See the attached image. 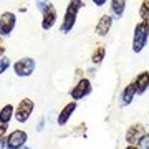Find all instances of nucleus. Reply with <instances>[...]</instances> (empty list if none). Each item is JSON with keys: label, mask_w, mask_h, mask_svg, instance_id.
<instances>
[{"label": "nucleus", "mask_w": 149, "mask_h": 149, "mask_svg": "<svg viewBox=\"0 0 149 149\" xmlns=\"http://www.w3.org/2000/svg\"><path fill=\"white\" fill-rule=\"evenodd\" d=\"M81 7H85V2H80V0H73V2L68 3L63 23H61V28H60L61 33H70V30L74 27V22H76V17H78V12H80Z\"/></svg>", "instance_id": "obj_1"}, {"label": "nucleus", "mask_w": 149, "mask_h": 149, "mask_svg": "<svg viewBox=\"0 0 149 149\" xmlns=\"http://www.w3.org/2000/svg\"><path fill=\"white\" fill-rule=\"evenodd\" d=\"M148 33H149V22H141V23L136 25L134 35H133V52L134 53L143 52V48L148 43Z\"/></svg>", "instance_id": "obj_2"}, {"label": "nucleus", "mask_w": 149, "mask_h": 149, "mask_svg": "<svg viewBox=\"0 0 149 149\" xmlns=\"http://www.w3.org/2000/svg\"><path fill=\"white\" fill-rule=\"evenodd\" d=\"M33 108H35V103H33V100H30V98H25V100H22V101L17 104L15 116H13V118H15L18 123H25L28 118L32 116Z\"/></svg>", "instance_id": "obj_3"}, {"label": "nucleus", "mask_w": 149, "mask_h": 149, "mask_svg": "<svg viewBox=\"0 0 149 149\" xmlns=\"http://www.w3.org/2000/svg\"><path fill=\"white\" fill-rule=\"evenodd\" d=\"M35 60L33 58H22L18 60L15 65H13V71H15L17 76H20V78H27L30 74H33L35 71Z\"/></svg>", "instance_id": "obj_4"}, {"label": "nucleus", "mask_w": 149, "mask_h": 149, "mask_svg": "<svg viewBox=\"0 0 149 149\" xmlns=\"http://www.w3.org/2000/svg\"><path fill=\"white\" fill-rule=\"evenodd\" d=\"M17 25V17L13 12H3L0 15V37H7L13 32Z\"/></svg>", "instance_id": "obj_5"}, {"label": "nucleus", "mask_w": 149, "mask_h": 149, "mask_svg": "<svg viewBox=\"0 0 149 149\" xmlns=\"http://www.w3.org/2000/svg\"><path fill=\"white\" fill-rule=\"evenodd\" d=\"M27 133L25 131H22V129H17V131H13V133H10L8 136L5 138L7 141V149H20L25 146V143H27Z\"/></svg>", "instance_id": "obj_6"}, {"label": "nucleus", "mask_w": 149, "mask_h": 149, "mask_svg": "<svg viewBox=\"0 0 149 149\" xmlns=\"http://www.w3.org/2000/svg\"><path fill=\"white\" fill-rule=\"evenodd\" d=\"M146 136V129L141 123H136V124H131L126 133V141H128L129 146H138L139 141Z\"/></svg>", "instance_id": "obj_7"}, {"label": "nucleus", "mask_w": 149, "mask_h": 149, "mask_svg": "<svg viewBox=\"0 0 149 149\" xmlns=\"http://www.w3.org/2000/svg\"><path fill=\"white\" fill-rule=\"evenodd\" d=\"M91 90H93V88H91V81L83 78V80L78 81V85L71 90V98H73V100H83L85 96H88L91 93Z\"/></svg>", "instance_id": "obj_8"}, {"label": "nucleus", "mask_w": 149, "mask_h": 149, "mask_svg": "<svg viewBox=\"0 0 149 149\" xmlns=\"http://www.w3.org/2000/svg\"><path fill=\"white\" fill-rule=\"evenodd\" d=\"M111 27H113V17L103 15L101 18L98 20V23H96V33H98L100 37H104L106 33H109Z\"/></svg>", "instance_id": "obj_9"}, {"label": "nucleus", "mask_w": 149, "mask_h": 149, "mask_svg": "<svg viewBox=\"0 0 149 149\" xmlns=\"http://www.w3.org/2000/svg\"><path fill=\"white\" fill-rule=\"evenodd\" d=\"M133 83H134V86H136V95H143L144 91L149 88V71L139 73Z\"/></svg>", "instance_id": "obj_10"}, {"label": "nucleus", "mask_w": 149, "mask_h": 149, "mask_svg": "<svg viewBox=\"0 0 149 149\" xmlns=\"http://www.w3.org/2000/svg\"><path fill=\"white\" fill-rule=\"evenodd\" d=\"M134 95H136V86H134V83H129L123 90L121 96H119V106H128V104H131Z\"/></svg>", "instance_id": "obj_11"}, {"label": "nucleus", "mask_w": 149, "mask_h": 149, "mask_svg": "<svg viewBox=\"0 0 149 149\" xmlns=\"http://www.w3.org/2000/svg\"><path fill=\"white\" fill-rule=\"evenodd\" d=\"M74 109H76V103H74V101L68 103V104L61 109V113L58 114V124H60V126H63V124L68 123V119L71 118V114L74 113Z\"/></svg>", "instance_id": "obj_12"}, {"label": "nucleus", "mask_w": 149, "mask_h": 149, "mask_svg": "<svg viewBox=\"0 0 149 149\" xmlns=\"http://www.w3.org/2000/svg\"><path fill=\"white\" fill-rule=\"evenodd\" d=\"M55 22H56V10H55V8H52L50 12L43 13L42 28H43V30H50V28L55 25Z\"/></svg>", "instance_id": "obj_13"}, {"label": "nucleus", "mask_w": 149, "mask_h": 149, "mask_svg": "<svg viewBox=\"0 0 149 149\" xmlns=\"http://www.w3.org/2000/svg\"><path fill=\"white\" fill-rule=\"evenodd\" d=\"M15 116V109L12 104H5V106L0 109V124H8L12 118Z\"/></svg>", "instance_id": "obj_14"}, {"label": "nucleus", "mask_w": 149, "mask_h": 149, "mask_svg": "<svg viewBox=\"0 0 149 149\" xmlns=\"http://www.w3.org/2000/svg\"><path fill=\"white\" fill-rule=\"evenodd\" d=\"M109 5H111V10L114 13V17L116 18H121L123 13H124V8H126V2L124 0H111Z\"/></svg>", "instance_id": "obj_15"}, {"label": "nucleus", "mask_w": 149, "mask_h": 149, "mask_svg": "<svg viewBox=\"0 0 149 149\" xmlns=\"http://www.w3.org/2000/svg\"><path fill=\"white\" fill-rule=\"evenodd\" d=\"M104 55H106V50H104V47L103 45H98V47L95 48V52H93V55H91V61L95 65H100L104 60Z\"/></svg>", "instance_id": "obj_16"}, {"label": "nucleus", "mask_w": 149, "mask_h": 149, "mask_svg": "<svg viewBox=\"0 0 149 149\" xmlns=\"http://www.w3.org/2000/svg\"><path fill=\"white\" fill-rule=\"evenodd\" d=\"M139 15L143 18V22H149V0H144L139 8Z\"/></svg>", "instance_id": "obj_17"}, {"label": "nucleus", "mask_w": 149, "mask_h": 149, "mask_svg": "<svg viewBox=\"0 0 149 149\" xmlns=\"http://www.w3.org/2000/svg\"><path fill=\"white\" fill-rule=\"evenodd\" d=\"M37 7L42 13H47V12H50L52 8H55L52 2H37Z\"/></svg>", "instance_id": "obj_18"}, {"label": "nucleus", "mask_w": 149, "mask_h": 149, "mask_svg": "<svg viewBox=\"0 0 149 149\" xmlns=\"http://www.w3.org/2000/svg\"><path fill=\"white\" fill-rule=\"evenodd\" d=\"M8 66H10V60L7 58V56L0 58V74L3 73V71H7V70H8Z\"/></svg>", "instance_id": "obj_19"}, {"label": "nucleus", "mask_w": 149, "mask_h": 149, "mask_svg": "<svg viewBox=\"0 0 149 149\" xmlns=\"http://www.w3.org/2000/svg\"><path fill=\"white\" fill-rule=\"evenodd\" d=\"M138 149H149V133L144 136L138 144Z\"/></svg>", "instance_id": "obj_20"}, {"label": "nucleus", "mask_w": 149, "mask_h": 149, "mask_svg": "<svg viewBox=\"0 0 149 149\" xmlns=\"http://www.w3.org/2000/svg\"><path fill=\"white\" fill-rule=\"evenodd\" d=\"M7 129H8V124H0V139H2V138H5Z\"/></svg>", "instance_id": "obj_21"}, {"label": "nucleus", "mask_w": 149, "mask_h": 149, "mask_svg": "<svg viewBox=\"0 0 149 149\" xmlns=\"http://www.w3.org/2000/svg\"><path fill=\"white\" fill-rule=\"evenodd\" d=\"M3 52H5V45H3L2 37H0V58H3Z\"/></svg>", "instance_id": "obj_22"}, {"label": "nucleus", "mask_w": 149, "mask_h": 149, "mask_svg": "<svg viewBox=\"0 0 149 149\" xmlns=\"http://www.w3.org/2000/svg\"><path fill=\"white\" fill-rule=\"evenodd\" d=\"M43 124H45V121H43V118H42V119H40V123H38V126H37V131H42Z\"/></svg>", "instance_id": "obj_23"}, {"label": "nucleus", "mask_w": 149, "mask_h": 149, "mask_svg": "<svg viewBox=\"0 0 149 149\" xmlns=\"http://www.w3.org/2000/svg\"><path fill=\"white\" fill-rule=\"evenodd\" d=\"M106 0H95V5H104Z\"/></svg>", "instance_id": "obj_24"}, {"label": "nucleus", "mask_w": 149, "mask_h": 149, "mask_svg": "<svg viewBox=\"0 0 149 149\" xmlns=\"http://www.w3.org/2000/svg\"><path fill=\"white\" fill-rule=\"evenodd\" d=\"M126 149H138V146H128Z\"/></svg>", "instance_id": "obj_25"}, {"label": "nucleus", "mask_w": 149, "mask_h": 149, "mask_svg": "<svg viewBox=\"0 0 149 149\" xmlns=\"http://www.w3.org/2000/svg\"><path fill=\"white\" fill-rule=\"evenodd\" d=\"M20 149H30V148H27V146H23V148H20Z\"/></svg>", "instance_id": "obj_26"}, {"label": "nucleus", "mask_w": 149, "mask_h": 149, "mask_svg": "<svg viewBox=\"0 0 149 149\" xmlns=\"http://www.w3.org/2000/svg\"><path fill=\"white\" fill-rule=\"evenodd\" d=\"M148 40H149V33H148Z\"/></svg>", "instance_id": "obj_27"}]
</instances>
